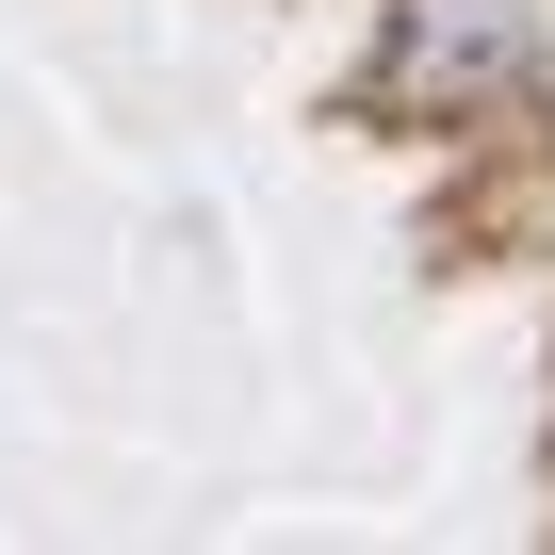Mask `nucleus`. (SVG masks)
Masks as SVG:
<instances>
[{
  "label": "nucleus",
  "mask_w": 555,
  "mask_h": 555,
  "mask_svg": "<svg viewBox=\"0 0 555 555\" xmlns=\"http://www.w3.org/2000/svg\"><path fill=\"white\" fill-rule=\"evenodd\" d=\"M490 82H522V0H409L392 17V50H376V99H490Z\"/></svg>",
  "instance_id": "nucleus-1"
}]
</instances>
